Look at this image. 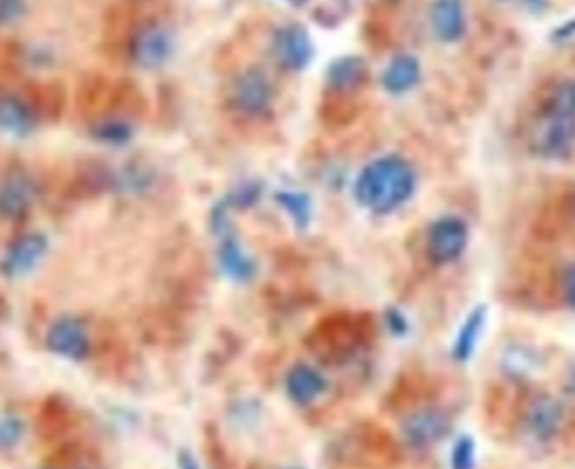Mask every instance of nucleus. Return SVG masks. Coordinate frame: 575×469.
Wrapping results in <instances>:
<instances>
[{"label": "nucleus", "mask_w": 575, "mask_h": 469, "mask_svg": "<svg viewBox=\"0 0 575 469\" xmlns=\"http://www.w3.org/2000/svg\"><path fill=\"white\" fill-rule=\"evenodd\" d=\"M377 337V323L369 313L337 311L325 315L305 337V347L322 364L343 365Z\"/></svg>", "instance_id": "obj_1"}, {"label": "nucleus", "mask_w": 575, "mask_h": 469, "mask_svg": "<svg viewBox=\"0 0 575 469\" xmlns=\"http://www.w3.org/2000/svg\"><path fill=\"white\" fill-rule=\"evenodd\" d=\"M416 190V174L407 160L387 155L365 165L355 180V199L377 214L396 211Z\"/></svg>", "instance_id": "obj_2"}, {"label": "nucleus", "mask_w": 575, "mask_h": 469, "mask_svg": "<svg viewBox=\"0 0 575 469\" xmlns=\"http://www.w3.org/2000/svg\"><path fill=\"white\" fill-rule=\"evenodd\" d=\"M342 463L367 469H392L402 461L401 443L374 421H360L342 439L337 451Z\"/></svg>", "instance_id": "obj_3"}, {"label": "nucleus", "mask_w": 575, "mask_h": 469, "mask_svg": "<svg viewBox=\"0 0 575 469\" xmlns=\"http://www.w3.org/2000/svg\"><path fill=\"white\" fill-rule=\"evenodd\" d=\"M575 145V80L560 83L545 110L537 150L545 159H564Z\"/></svg>", "instance_id": "obj_4"}, {"label": "nucleus", "mask_w": 575, "mask_h": 469, "mask_svg": "<svg viewBox=\"0 0 575 469\" xmlns=\"http://www.w3.org/2000/svg\"><path fill=\"white\" fill-rule=\"evenodd\" d=\"M39 187L31 172L22 167L7 170L0 179V217L17 221L32 211Z\"/></svg>", "instance_id": "obj_5"}, {"label": "nucleus", "mask_w": 575, "mask_h": 469, "mask_svg": "<svg viewBox=\"0 0 575 469\" xmlns=\"http://www.w3.org/2000/svg\"><path fill=\"white\" fill-rule=\"evenodd\" d=\"M49 251V239L39 231L26 232L14 239L0 259V275L16 280L32 273Z\"/></svg>", "instance_id": "obj_6"}, {"label": "nucleus", "mask_w": 575, "mask_h": 469, "mask_svg": "<svg viewBox=\"0 0 575 469\" xmlns=\"http://www.w3.org/2000/svg\"><path fill=\"white\" fill-rule=\"evenodd\" d=\"M453 429L451 417L438 407H423L407 414L402 422V438L412 449L431 448L441 443Z\"/></svg>", "instance_id": "obj_7"}, {"label": "nucleus", "mask_w": 575, "mask_h": 469, "mask_svg": "<svg viewBox=\"0 0 575 469\" xmlns=\"http://www.w3.org/2000/svg\"><path fill=\"white\" fill-rule=\"evenodd\" d=\"M470 229L461 217L444 216L434 221L428 231V253L436 263H451L465 253Z\"/></svg>", "instance_id": "obj_8"}, {"label": "nucleus", "mask_w": 575, "mask_h": 469, "mask_svg": "<svg viewBox=\"0 0 575 469\" xmlns=\"http://www.w3.org/2000/svg\"><path fill=\"white\" fill-rule=\"evenodd\" d=\"M128 51L133 63L140 68L155 69L169 61L174 41L165 27L147 24L133 34Z\"/></svg>", "instance_id": "obj_9"}, {"label": "nucleus", "mask_w": 575, "mask_h": 469, "mask_svg": "<svg viewBox=\"0 0 575 469\" xmlns=\"http://www.w3.org/2000/svg\"><path fill=\"white\" fill-rule=\"evenodd\" d=\"M48 348L61 359L83 360L91 350L88 328L80 318H58L49 328L46 337Z\"/></svg>", "instance_id": "obj_10"}, {"label": "nucleus", "mask_w": 575, "mask_h": 469, "mask_svg": "<svg viewBox=\"0 0 575 469\" xmlns=\"http://www.w3.org/2000/svg\"><path fill=\"white\" fill-rule=\"evenodd\" d=\"M39 115L31 101L16 91H0V133L26 138L37 128Z\"/></svg>", "instance_id": "obj_11"}, {"label": "nucleus", "mask_w": 575, "mask_h": 469, "mask_svg": "<svg viewBox=\"0 0 575 469\" xmlns=\"http://www.w3.org/2000/svg\"><path fill=\"white\" fill-rule=\"evenodd\" d=\"M564 421V409L554 397L535 399L525 414V429L535 443H549L559 433Z\"/></svg>", "instance_id": "obj_12"}, {"label": "nucleus", "mask_w": 575, "mask_h": 469, "mask_svg": "<svg viewBox=\"0 0 575 469\" xmlns=\"http://www.w3.org/2000/svg\"><path fill=\"white\" fill-rule=\"evenodd\" d=\"M276 56L285 68L300 71L313 58V46L308 32L301 26H286L275 41Z\"/></svg>", "instance_id": "obj_13"}, {"label": "nucleus", "mask_w": 575, "mask_h": 469, "mask_svg": "<svg viewBox=\"0 0 575 469\" xmlns=\"http://www.w3.org/2000/svg\"><path fill=\"white\" fill-rule=\"evenodd\" d=\"M234 101L248 115H261L271 103V86L263 71L249 69L234 86Z\"/></svg>", "instance_id": "obj_14"}, {"label": "nucleus", "mask_w": 575, "mask_h": 469, "mask_svg": "<svg viewBox=\"0 0 575 469\" xmlns=\"http://www.w3.org/2000/svg\"><path fill=\"white\" fill-rule=\"evenodd\" d=\"M431 24L444 43H456L466 29L465 7L461 0H436L431 9Z\"/></svg>", "instance_id": "obj_15"}, {"label": "nucleus", "mask_w": 575, "mask_h": 469, "mask_svg": "<svg viewBox=\"0 0 575 469\" xmlns=\"http://www.w3.org/2000/svg\"><path fill=\"white\" fill-rule=\"evenodd\" d=\"M327 389V382L323 375L312 365L298 364L291 367L286 375V392L291 401L298 406H306L322 396L323 390Z\"/></svg>", "instance_id": "obj_16"}, {"label": "nucleus", "mask_w": 575, "mask_h": 469, "mask_svg": "<svg viewBox=\"0 0 575 469\" xmlns=\"http://www.w3.org/2000/svg\"><path fill=\"white\" fill-rule=\"evenodd\" d=\"M488 322V308L478 305L468 313L465 322L461 323L458 335L454 338L453 357L458 362H468L476 352Z\"/></svg>", "instance_id": "obj_17"}, {"label": "nucleus", "mask_w": 575, "mask_h": 469, "mask_svg": "<svg viewBox=\"0 0 575 469\" xmlns=\"http://www.w3.org/2000/svg\"><path fill=\"white\" fill-rule=\"evenodd\" d=\"M419 78H421V68H419L417 59L409 54H402L387 66L382 76V83L387 91H391L394 95H401L412 90Z\"/></svg>", "instance_id": "obj_18"}, {"label": "nucleus", "mask_w": 575, "mask_h": 469, "mask_svg": "<svg viewBox=\"0 0 575 469\" xmlns=\"http://www.w3.org/2000/svg\"><path fill=\"white\" fill-rule=\"evenodd\" d=\"M367 74L369 71H367V66L362 59H338L337 63H333L332 68L328 71V85L333 90L342 91V93L355 91L364 85Z\"/></svg>", "instance_id": "obj_19"}, {"label": "nucleus", "mask_w": 575, "mask_h": 469, "mask_svg": "<svg viewBox=\"0 0 575 469\" xmlns=\"http://www.w3.org/2000/svg\"><path fill=\"white\" fill-rule=\"evenodd\" d=\"M222 268L226 269L227 275L234 280H248L254 273V264L246 256L243 248L234 238L222 239L221 251H219Z\"/></svg>", "instance_id": "obj_20"}, {"label": "nucleus", "mask_w": 575, "mask_h": 469, "mask_svg": "<svg viewBox=\"0 0 575 469\" xmlns=\"http://www.w3.org/2000/svg\"><path fill=\"white\" fill-rule=\"evenodd\" d=\"M90 137L106 147H123L133 138V127L122 118H105L91 125Z\"/></svg>", "instance_id": "obj_21"}, {"label": "nucleus", "mask_w": 575, "mask_h": 469, "mask_svg": "<svg viewBox=\"0 0 575 469\" xmlns=\"http://www.w3.org/2000/svg\"><path fill=\"white\" fill-rule=\"evenodd\" d=\"M503 370L513 377H527L539 369V355L527 345H512L505 350Z\"/></svg>", "instance_id": "obj_22"}, {"label": "nucleus", "mask_w": 575, "mask_h": 469, "mask_svg": "<svg viewBox=\"0 0 575 469\" xmlns=\"http://www.w3.org/2000/svg\"><path fill=\"white\" fill-rule=\"evenodd\" d=\"M204 454H206V461L211 469L233 468L229 451L222 443L221 434L214 426L206 427V433H204Z\"/></svg>", "instance_id": "obj_23"}, {"label": "nucleus", "mask_w": 575, "mask_h": 469, "mask_svg": "<svg viewBox=\"0 0 575 469\" xmlns=\"http://www.w3.org/2000/svg\"><path fill=\"white\" fill-rule=\"evenodd\" d=\"M449 466L451 469H476V443L470 434H463L454 441Z\"/></svg>", "instance_id": "obj_24"}, {"label": "nucleus", "mask_w": 575, "mask_h": 469, "mask_svg": "<svg viewBox=\"0 0 575 469\" xmlns=\"http://www.w3.org/2000/svg\"><path fill=\"white\" fill-rule=\"evenodd\" d=\"M24 422L17 416L0 417V449H14L21 443Z\"/></svg>", "instance_id": "obj_25"}, {"label": "nucleus", "mask_w": 575, "mask_h": 469, "mask_svg": "<svg viewBox=\"0 0 575 469\" xmlns=\"http://www.w3.org/2000/svg\"><path fill=\"white\" fill-rule=\"evenodd\" d=\"M27 11L29 0H0V29L17 26Z\"/></svg>", "instance_id": "obj_26"}, {"label": "nucleus", "mask_w": 575, "mask_h": 469, "mask_svg": "<svg viewBox=\"0 0 575 469\" xmlns=\"http://www.w3.org/2000/svg\"><path fill=\"white\" fill-rule=\"evenodd\" d=\"M278 201L286 211L290 212L291 216L295 217L298 224H306L310 219V202L305 195L285 192V194L278 195Z\"/></svg>", "instance_id": "obj_27"}, {"label": "nucleus", "mask_w": 575, "mask_h": 469, "mask_svg": "<svg viewBox=\"0 0 575 469\" xmlns=\"http://www.w3.org/2000/svg\"><path fill=\"white\" fill-rule=\"evenodd\" d=\"M565 300L575 310V263L570 264L564 278Z\"/></svg>", "instance_id": "obj_28"}, {"label": "nucleus", "mask_w": 575, "mask_h": 469, "mask_svg": "<svg viewBox=\"0 0 575 469\" xmlns=\"http://www.w3.org/2000/svg\"><path fill=\"white\" fill-rule=\"evenodd\" d=\"M387 325L391 328V332L397 333V335L407 332L406 318L402 317L397 310L387 311Z\"/></svg>", "instance_id": "obj_29"}, {"label": "nucleus", "mask_w": 575, "mask_h": 469, "mask_svg": "<svg viewBox=\"0 0 575 469\" xmlns=\"http://www.w3.org/2000/svg\"><path fill=\"white\" fill-rule=\"evenodd\" d=\"M177 466L179 469H202L201 464L197 463V459L187 449H182L177 454Z\"/></svg>", "instance_id": "obj_30"}, {"label": "nucleus", "mask_w": 575, "mask_h": 469, "mask_svg": "<svg viewBox=\"0 0 575 469\" xmlns=\"http://www.w3.org/2000/svg\"><path fill=\"white\" fill-rule=\"evenodd\" d=\"M567 387H569L570 394L575 396V365L570 369L569 380H567Z\"/></svg>", "instance_id": "obj_31"}, {"label": "nucleus", "mask_w": 575, "mask_h": 469, "mask_svg": "<svg viewBox=\"0 0 575 469\" xmlns=\"http://www.w3.org/2000/svg\"><path fill=\"white\" fill-rule=\"evenodd\" d=\"M290 2H293V4H303L306 0H290Z\"/></svg>", "instance_id": "obj_32"}, {"label": "nucleus", "mask_w": 575, "mask_h": 469, "mask_svg": "<svg viewBox=\"0 0 575 469\" xmlns=\"http://www.w3.org/2000/svg\"><path fill=\"white\" fill-rule=\"evenodd\" d=\"M249 469H258V468H256V466H251V468H249Z\"/></svg>", "instance_id": "obj_33"}, {"label": "nucleus", "mask_w": 575, "mask_h": 469, "mask_svg": "<svg viewBox=\"0 0 575 469\" xmlns=\"http://www.w3.org/2000/svg\"><path fill=\"white\" fill-rule=\"evenodd\" d=\"M290 469H300V468H290Z\"/></svg>", "instance_id": "obj_34"}]
</instances>
